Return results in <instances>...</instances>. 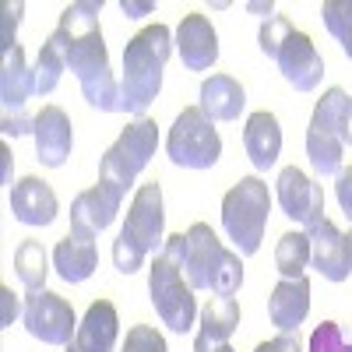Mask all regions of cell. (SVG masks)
<instances>
[{"label": "cell", "instance_id": "40", "mask_svg": "<svg viewBox=\"0 0 352 352\" xmlns=\"http://www.w3.org/2000/svg\"><path fill=\"white\" fill-rule=\"evenodd\" d=\"M0 162H4V184H11V152L0 148Z\"/></svg>", "mask_w": 352, "mask_h": 352}, {"label": "cell", "instance_id": "17", "mask_svg": "<svg viewBox=\"0 0 352 352\" xmlns=\"http://www.w3.org/2000/svg\"><path fill=\"white\" fill-rule=\"evenodd\" d=\"M53 268L64 282H85L92 278L99 268V247H96V232L71 229L67 236L53 247Z\"/></svg>", "mask_w": 352, "mask_h": 352}, {"label": "cell", "instance_id": "6", "mask_svg": "<svg viewBox=\"0 0 352 352\" xmlns=\"http://www.w3.org/2000/svg\"><path fill=\"white\" fill-rule=\"evenodd\" d=\"M272 212V194L261 176H243L240 184H232L222 197V229L232 240L240 257H250L261 250L264 226Z\"/></svg>", "mask_w": 352, "mask_h": 352}, {"label": "cell", "instance_id": "34", "mask_svg": "<svg viewBox=\"0 0 352 352\" xmlns=\"http://www.w3.org/2000/svg\"><path fill=\"white\" fill-rule=\"evenodd\" d=\"M335 197H338L342 212H345V215H349V222H352V166L338 173V184H335Z\"/></svg>", "mask_w": 352, "mask_h": 352}, {"label": "cell", "instance_id": "22", "mask_svg": "<svg viewBox=\"0 0 352 352\" xmlns=\"http://www.w3.org/2000/svg\"><path fill=\"white\" fill-rule=\"evenodd\" d=\"M243 148L254 162V169H272L278 162V152H282V127H278V116L261 109V113H250L247 116V127H243Z\"/></svg>", "mask_w": 352, "mask_h": 352}, {"label": "cell", "instance_id": "31", "mask_svg": "<svg viewBox=\"0 0 352 352\" xmlns=\"http://www.w3.org/2000/svg\"><path fill=\"white\" fill-rule=\"evenodd\" d=\"M120 352H166V338L152 324H134L124 338Z\"/></svg>", "mask_w": 352, "mask_h": 352}, {"label": "cell", "instance_id": "35", "mask_svg": "<svg viewBox=\"0 0 352 352\" xmlns=\"http://www.w3.org/2000/svg\"><path fill=\"white\" fill-rule=\"evenodd\" d=\"M254 352H303V349H300V338L296 335H278L272 342H261Z\"/></svg>", "mask_w": 352, "mask_h": 352}, {"label": "cell", "instance_id": "30", "mask_svg": "<svg viewBox=\"0 0 352 352\" xmlns=\"http://www.w3.org/2000/svg\"><path fill=\"white\" fill-rule=\"evenodd\" d=\"M307 352H352V342L342 335V328L335 324V320H324V324L314 328Z\"/></svg>", "mask_w": 352, "mask_h": 352}, {"label": "cell", "instance_id": "18", "mask_svg": "<svg viewBox=\"0 0 352 352\" xmlns=\"http://www.w3.org/2000/svg\"><path fill=\"white\" fill-rule=\"evenodd\" d=\"M124 204V194L113 190L109 184H96L81 190L71 201V229H85V232H102L106 226H113L116 212Z\"/></svg>", "mask_w": 352, "mask_h": 352}, {"label": "cell", "instance_id": "1", "mask_svg": "<svg viewBox=\"0 0 352 352\" xmlns=\"http://www.w3.org/2000/svg\"><path fill=\"white\" fill-rule=\"evenodd\" d=\"M99 11L102 4H96V0L67 4L60 21H56V32L67 43V71L78 78L88 106H96L102 113H120V81H116L109 67Z\"/></svg>", "mask_w": 352, "mask_h": 352}, {"label": "cell", "instance_id": "10", "mask_svg": "<svg viewBox=\"0 0 352 352\" xmlns=\"http://www.w3.org/2000/svg\"><path fill=\"white\" fill-rule=\"evenodd\" d=\"M21 320L32 338L46 342V345H71V338L78 335V317H74V307L56 296L50 289H36L25 296V307H21Z\"/></svg>", "mask_w": 352, "mask_h": 352}, {"label": "cell", "instance_id": "38", "mask_svg": "<svg viewBox=\"0 0 352 352\" xmlns=\"http://www.w3.org/2000/svg\"><path fill=\"white\" fill-rule=\"evenodd\" d=\"M0 300H4V317H0V328H8L11 320H14L18 314H25V310H18V303H14V296H11V289H8V285L0 289Z\"/></svg>", "mask_w": 352, "mask_h": 352}, {"label": "cell", "instance_id": "28", "mask_svg": "<svg viewBox=\"0 0 352 352\" xmlns=\"http://www.w3.org/2000/svg\"><path fill=\"white\" fill-rule=\"evenodd\" d=\"M320 18H324L328 32L342 43L349 56L352 53V0H328V4H320Z\"/></svg>", "mask_w": 352, "mask_h": 352}, {"label": "cell", "instance_id": "8", "mask_svg": "<svg viewBox=\"0 0 352 352\" xmlns=\"http://www.w3.org/2000/svg\"><path fill=\"white\" fill-rule=\"evenodd\" d=\"M166 155L173 166L184 169H212L222 155V138L215 131V120L201 106H187L169 127Z\"/></svg>", "mask_w": 352, "mask_h": 352}, {"label": "cell", "instance_id": "5", "mask_svg": "<svg viewBox=\"0 0 352 352\" xmlns=\"http://www.w3.org/2000/svg\"><path fill=\"white\" fill-rule=\"evenodd\" d=\"M187 257H184V272L190 289H212L215 296H232L243 285V261L236 250H229L212 226L194 222L187 232Z\"/></svg>", "mask_w": 352, "mask_h": 352}, {"label": "cell", "instance_id": "15", "mask_svg": "<svg viewBox=\"0 0 352 352\" xmlns=\"http://www.w3.org/2000/svg\"><path fill=\"white\" fill-rule=\"evenodd\" d=\"M176 53L187 71H212L219 60V36L204 14H184L176 28Z\"/></svg>", "mask_w": 352, "mask_h": 352}, {"label": "cell", "instance_id": "13", "mask_svg": "<svg viewBox=\"0 0 352 352\" xmlns=\"http://www.w3.org/2000/svg\"><path fill=\"white\" fill-rule=\"evenodd\" d=\"M275 64L296 92H314L320 85V78H324V60H320V53H317V46L310 43L307 32H292L282 43Z\"/></svg>", "mask_w": 352, "mask_h": 352}, {"label": "cell", "instance_id": "26", "mask_svg": "<svg viewBox=\"0 0 352 352\" xmlns=\"http://www.w3.org/2000/svg\"><path fill=\"white\" fill-rule=\"evenodd\" d=\"M14 272L21 278V285L28 292H36L46 285V275H50V254L39 240H21L18 250H14Z\"/></svg>", "mask_w": 352, "mask_h": 352}, {"label": "cell", "instance_id": "42", "mask_svg": "<svg viewBox=\"0 0 352 352\" xmlns=\"http://www.w3.org/2000/svg\"><path fill=\"white\" fill-rule=\"evenodd\" d=\"M349 60H352V53H349Z\"/></svg>", "mask_w": 352, "mask_h": 352}, {"label": "cell", "instance_id": "16", "mask_svg": "<svg viewBox=\"0 0 352 352\" xmlns=\"http://www.w3.org/2000/svg\"><path fill=\"white\" fill-rule=\"evenodd\" d=\"M120 338V314L109 300H96L81 317L78 335L71 338L67 352H113Z\"/></svg>", "mask_w": 352, "mask_h": 352}, {"label": "cell", "instance_id": "20", "mask_svg": "<svg viewBox=\"0 0 352 352\" xmlns=\"http://www.w3.org/2000/svg\"><path fill=\"white\" fill-rule=\"evenodd\" d=\"M307 314H310V282H307V275L303 278H282L272 289V300H268L272 324L282 335H292V331H300Z\"/></svg>", "mask_w": 352, "mask_h": 352}, {"label": "cell", "instance_id": "43", "mask_svg": "<svg viewBox=\"0 0 352 352\" xmlns=\"http://www.w3.org/2000/svg\"><path fill=\"white\" fill-rule=\"evenodd\" d=\"M349 236H352V232H349Z\"/></svg>", "mask_w": 352, "mask_h": 352}, {"label": "cell", "instance_id": "36", "mask_svg": "<svg viewBox=\"0 0 352 352\" xmlns=\"http://www.w3.org/2000/svg\"><path fill=\"white\" fill-rule=\"evenodd\" d=\"M338 138H342V144H352V96L345 99L342 116H338Z\"/></svg>", "mask_w": 352, "mask_h": 352}, {"label": "cell", "instance_id": "19", "mask_svg": "<svg viewBox=\"0 0 352 352\" xmlns=\"http://www.w3.org/2000/svg\"><path fill=\"white\" fill-rule=\"evenodd\" d=\"M11 212L25 226H50L56 219V212H60V204H56V194L50 190L46 180H39V176H21L11 187Z\"/></svg>", "mask_w": 352, "mask_h": 352}, {"label": "cell", "instance_id": "3", "mask_svg": "<svg viewBox=\"0 0 352 352\" xmlns=\"http://www.w3.org/2000/svg\"><path fill=\"white\" fill-rule=\"evenodd\" d=\"M184 257H187V236L173 232L166 236L162 250L155 254L152 268H148V292H152V307L162 317V324L176 335H184L194 328L197 303H194V289L184 278Z\"/></svg>", "mask_w": 352, "mask_h": 352}, {"label": "cell", "instance_id": "14", "mask_svg": "<svg viewBox=\"0 0 352 352\" xmlns=\"http://www.w3.org/2000/svg\"><path fill=\"white\" fill-rule=\"evenodd\" d=\"M36 155L43 166L50 169H60L71 155V144H74V131H71V120L60 106H43L36 113Z\"/></svg>", "mask_w": 352, "mask_h": 352}, {"label": "cell", "instance_id": "39", "mask_svg": "<svg viewBox=\"0 0 352 352\" xmlns=\"http://www.w3.org/2000/svg\"><path fill=\"white\" fill-rule=\"evenodd\" d=\"M247 11H250V14H257V18H264V21L275 18V4H272V0H250Z\"/></svg>", "mask_w": 352, "mask_h": 352}, {"label": "cell", "instance_id": "41", "mask_svg": "<svg viewBox=\"0 0 352 352\" xmlns=\"http://www.w3.org/2000/svg\"><path fill=\"white\" fill-rule=\"evenodd\" d=\"M194 352H236L229 342H222V345H201V349H194Z\"/></svg>", "mask_w": 352, "mask_h": 352}, {"label": "cell", "instance_id": "29", "mask_svg": "<svg viewBox=\"0 0 352 352\" xmlns=\"http://www.w3.org/2000/svg\"><path fill=\"white\" fill-rule=\"evenodd\" d=\"M292 32H296V28L289 25V18H282V14L268 18V21L261 25V36H257V43H261V53H264V56H272V60H275V56H278V50H282V43H285Z\"/></svg>", "mask_w": 352, "mask_h": 352}, {"label": "cell", "instance_id": "11", "mask_svg": "<svg viewBox=\"0 0 352 352\" xmlns=\"http://www.w3.org/2000/svg\"><path fill=\"white\" fill-rule=\"evenodd\" d=\"M278 204H282V215L292 219L296 226L310 229L314 222L324 219V190H320L317 180H310V176L296 166H285L278 173Z\"/></svg>", "mask_w": 352, "mask_h": 352}, {"label": "cell", "instance_id": "37", "mask_svg": "<svg viewBox=\"0 0 352 352\" xmlns=\"http://www.w3.org/2000/svg\"><path fill=\"white\" fill-rule=\"evenodd\" d=\"M120 11L127 14V18H144V14H152L155 11V0H120Z\"/></svg>", "mask_w": 352, "mask_h": 352}, {"label": "cell", "instance_id": "12", "mask_svg": "<svg viewBox=\"0 0 352 352\" xmlns=\"http://www.w3.org/2000/svg\"><path fill=\"white\" fill-rule=\"evenodd\" d=\"M310 236V264L328 282H345L352 275V236L342 232L328 215L307 229Z\"/></svg>", "mask_w": 352, "mask_h": 352}, {"label": "cell", "instance_id": "23", "mask_svg": "<svg viewBox=\"0 0 352 352\" xmlns=\"http://www.w3.org/2000/svg\"><path fill=\"white\" fill-rule=\"evenodd\" d=\"M247 106V92L236 78L229 74H212L201 81V109L212 120H236Z\"/></svg>", "mask_w": 352, "mask_h": 352}, {"label": "cell", "instance_id": "24", "mask_svg": "<svg viewBox=\"0 0 352 352\" xmlns=\"http://www.w3.org/2000/svg\"><path fill=\"white\" fill-rule=\"evenodd\" d=\"M236 328H240V303H236V296H215V300H208V307L201 310V328H197L194 349L222 345V342L232 338Z\"/></svg>", "mask_w": 352, "mask_h": 352}, {"label": "cell", "instance_id": "32", "mask_svg": "<svg viewBox=\"0 0 352 352\" xmlns=\"http://www.w3.org/2000/svg\"><path fill=\"white\" fill-rule=\"evenodd\" d=\"M21 11H25L21 0H8V4L0 8V53L18 46V21H21Z\"/></svg>", "mask_w": 352, "mask_h": 352}, {"label": "cell", "instance_id": "9", "mask_svg": "<svg viewBox=\"0 0 352 352\" xmlns=\"http://www.w3.org/2000/svg\"><path fill=\"white\" fill-rule=\"evenodd\" d=\"M345 88H328L317 99L310 127H307V159L317 176H338L342 173V138H338V116L345 106Z\"/></svg>", "mask_w": 352, "mask_h": 352}, {"label": "cell", "instance_id": "27", "mask_svg": "<svg viewBox=\"0 0 352 352\" xmlns=\"http://www.w3.org/2000/svg\"><path fill=\"white\" fill-rule=\"evenodd\" d=\"M310 264V236L307 229L303 232H285V236L278 240L275 247V268L282 278H303Z\"/></svg>", "mask_w": 352, "mask_h": 352}, {"label": "cell", "instance_id": "25", "mask_svg": "<svg viewBox=\"0 0 352 352\" xmlns=\"http://www.w3.org/2000/svg\"><path fill=\"white\" fill-rule=\"evenodd\" d=\"M36 96H50L56 85H60L64 71H67V43L64 36L53 28V36L43 43L39 50V60H36Z\"/></svg>", "mask_w": 352, "mask_h": 352}, {"label": "cell", "instance_id": "21", "mask_svg": "<svg viewBox=\"0 0 352 352\" xmlns=\"http://www.w3.org/2000/svg\"><path fill=\"white\" fill-rule=\"evenodd\" d=\"M28 96H36V71H28L25 50H4L0 53V102L4 113H25Z\"/></svg>", "mask_w": 352, "mask_h": 352}, {"label": "cell", "instance_id": "2", "mask_svg": "<svg viewBox=\"0 0 352 352\" xmlns=\"http://www.w3.org/2000/svg\"><path fill=\"white\" fill-rule=\"evenodd\" d=\"M173 32L166 25H148L124 46V78H120V113L144 116L162 88V71L173 56Z\"/></svg>", "mask_w": 352, "mask_h": 352}, {"label": "cell", "instance_id": "4", "mask_svg": "<svg viewBox=\"0 0 352 352\" xmlns=\"http://www.w3.org/2000/svg\"><path fill=\"white\" fill-rule=\"evenodd\" d=\"M166 243V212H162V187L141 184L120 236L113 240V268L120 275H134L144 268L148 254H159Z\"/></svg>", "mask_w": 352, "mask_h": 352}, {"label": "cell", "instance_id": "33", "mask_svg": "<svg viewBox=\"0 0 352 352\" xmlns=\"http://www.w3.org/2000/svg\"><path fill=\"white\" fill-rule=\"evenodd\" d=\"M0 131H4V138L32 134V131H36V116H25V113H4V120H0Z\"/></svg>", "mask_w": 352, "mask_h": 352}, {"label": "cell", "instance_id": "7", "mask_svg": "<svg viewBox=\"0 0 352 352\" xmlns=\"http://www.w3.org/2000/svg\"><path fill=\"white\" fill-rule=\"evenodd\" d=\"M155 148H159V127H155V120L138 116V120L127 124L124 134L106 148V155L99 162V184H109L113 190H120L127 197L134 180L144 173V166L152 162Z\"/></svg>", "mask_w": 352, "mask_h": 352}]
</instances>
